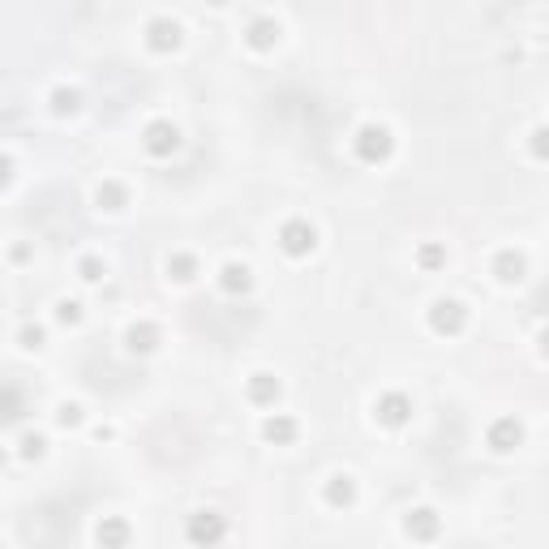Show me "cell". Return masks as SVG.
<instances>
[{"label":"cell","mask_w":549,"mask_h":549,"mask_svg":"<svg viewBox=\"0 0 549 549\" xmlns=\"http://www.w3.org/2000/svg\"><path fill=\"white\" fill-rule=\"evenodd\" d=\"M352 155L361 163L378 168V163H387L390 155H395V138H390L387 125H361V130L352 133Z\"/></svg>","instance_id":"cell-1"},{"label":"cell","mask_w":549,"mask_h":549,"mask_svg":"<svg viewBox=\"0 0 549 549\" xmlns=\"http://www.w3.org/2000/svg\"><path fill=\"white\" fill-rule=\"evenodd\" d=\"M313 245H318V227L309 224V219H288V224L279 227V249L288 258H309Z\"/></svg>","instance_id":"cell-2"},{"label":"cell","mask_w":549,"mask_h":549,"mask_svg":"<svg viewBox=\"0 0 549 549\" xmlns=\"http://www.w3.org/2000/svg\"><path fill=\"white\" fill-rule=\"evenodd\" d=\"M142 146H146V155H155V159H172L180 150V130L172 120H150L142 130Z\"/></svg>","instance_id":"cell-3"},{"label":"cell","mask_w":549,"mask_h":549,"mask_svg":"<svg viewBox=\"0 0 549 549\" xmlns=\"http://www.w3.org/2000/svg\"><path fill=\"white\" fill-rule=\"evenodd\" d=\"M485 447L494 455H511L524 447V425L515 417H498L489 420V429H485Z\"/></svg>","instance_id":"cell-4"},{"label":"cell","mask_w":549,"mask_h":549,"mask_svg":"<svg viewBox=\"0 0 549 549\" xmlns=\"http://www.w3.org/2000/svg\"><path fill=\"white\" fill-rule=\"evenodd\" d=\"M464 326H468V309L459 305V301L447 296V301H434L429 305V331L434 335H459Z\"/></svg>","instance_id":"cell-5"},{"label":"cell","mask_w":549,"mask_h":549,"mask_svg":"<svg viewBox=\"0 0 549 549\" xmlns=\"http://www.w3.org/2000/svg\"><path fill=\"white\" fill-rule=\"evenodd\" d=\"M373 417H378V425H387V429H404L408 420H412V400H408L404 390H387V395H378Z\"/></svg>","instance_id":"cell-6"},{"label":"cell","mask_w":549,"mask_h":549,"mask_svg":"<svg viewBox=\"0 0 549 549\" xmlns=\"http://www.w3.org/2000/svg\"><path fill=\"white\" fill-rule=\"evenodd\" d=\"M185 536H189L194 545H219V541L227 536V524H224V515L202 511V515H189V524H185Z\"/></svg>","instance_id":"cell-7"},{"label":"cell","mask_w":549,"mask_h":549,"mask_svg":"<svg viewBox=\"0 0 549 549\" xmlns=\"http://www.w3.org/2000/svg\"><path fill=\"white\" fill-rule=\"evenodd\" d=\"M146 48L159 52V56L177 52L180 48V22H172V17H150V22H146Z\"/></svg>","instance_id":"cell-8"},{"label":"cell","mask_w":549,"mask_h":549,"mask_svg":"<svg viewBox=\"0 0 549 549\" xmlns=\"http://www.w3.org/2000/svg\"><path fill=\"white\" fill-rule=\"evenodd\" d=\"M296 434H301V425H296V417H288V412H274V417L262 420V438H266L271 447H292Z\"/></svg>","instance_id":"cell-9"},{"label":"cell","mask_w":549,"mask_h":549,"mask_svg":"<svg viewBox=\"0 0 549 549\" xmlns=\"http://www.w3.org/2000/svg\"><path fill=\"white\" fill-rule=\"evenodd\" d=\"M159 343H163L159 326H155V323H146V318H142V323H133L130 331H125V348H130L133 356H150L155 348H159Z\"/></svg>","instance_id":"cell-10"},{"label":"cell","mask_w":549,"mask_h":549,"mask_svg":"<svg viewBox=\"0 0 549 549\" xmlns=\"http://www.w3.org/2000/svg\"><path fill=\"white\" fill-rule=\"evenodd\" d=\"M279 22L274 17H254L249 26H245V43L254 52H274V43H279Z\"/></svg>","instance_id":"cell-11"},{"label":"cell","mask_w":549,"mask_h":549,"mask_svg":"<svg viewBox=\"0 0 549 549\" xmlns=\"http://www.w3.org/2000/svg\"><path fill=\"white\" fill-rule=\"evenodd\" d=\"M494 274H498V284H524V274H528V258H524L519 249H498V258H494Z\"/></svg>","instance_id":"cell-12"},{"label":"cell","mask_w":549,"mask_h":549,"mask_svg":"<svg viewBox=\"0 0 549 549\" xmlns=\"http://www.w3.org/2000/svg\"><path fill=\"white\" fill-rule=\"evenodd\" d=\"M279 378L274 373H254L249 378V387H245V395H249V404H258V408H274L279 404Z\"/></svg>","instance_id":"cell-13"},{"label":"cell","mask_w":549,"mask_h":549,"mask_svg":"<svg viewBox=\"0 0 549 549\" xmlns=\"http://www.w3.org/2000/svg\"><path fill=\"white\" fill-rule=\"evenodd\" d=\"M219 288L227 296H245V292L254 288V271L245 266V262H224V271H219Z\"/></svg>","instance_id":"cell-14"},{"label":"cell","mask_w":549,"mask_h":549,"mask_svg":"<svg viewBox=\"0 0 549 549\" xmlns=\"http://www.w3.org/2000/svg\"><path fill=\"white\" fill-rule=\"evenodd\" d=\"M438 515L429 511V506H417V511H408V519H404V533L412 536V541H434L438 536Z\"/></svg>","instance_id":"cell-15"},{"label":"cell","mask_w":549,"mask_h":549,"mask_svg":"<svg viewBox=\"0 0 549 549\" xmlns=\"http://www.w3.org/2000/svg\"><path fill=\"white\" fill-rule=\"evenodd\" d=\"M323 498H326V506H335V511H343V506H352L356 502V481L352 477H331L326 481V489H323Z\"/></svg>","instance_id":"cell-16"},{"label":"cell","mask_w":549,"mask_h":549,"mask_svg":"<svg viewBox=\"0 0 549 549\" xmlns=\"http://www.w3.org/2000/svg\"><path fill=\"white\" fill-rule=\"evenodd\" d=\"M95 202H99V210H125L130 207V189L120 180H103L95 189Z\"/></svg>","instance_id":"cell-17"},{"label":"cell","mask_w":549,"mask_h":549,"mask_svg":"<svg viewBox=\"0 0 549 549\" xmlns=\"http://www.w3.org/2000/svg\"><path fill=\"white\" fill-rule=\"evenodd\" d=\"M168 279H177V284L197 279V258H194V254H172V258H168Z\"/></svg>","instance_id":"cell-18"},{"label":"cell","mask_w":549,"mask_h":549,"mask_svg":"<svg viewBox=\"0 0 549 549\" xmlns=\"http://www.w3.org/2000/svg\"><path fill=\"white\" fill-rule=\"evenodd\" d=\"M99 545H130V524L125 519H103L99 524Z\"/></svg>","instance_id":"cell-19"},{"label":"cell","mask_w":549,"mask_h":549,"mask_svg":"<svg viewBox=\"0 0 549 549\" xmlns=\"http://www.w3.org/2000/svg\"><path fill=\"white\" fill-rule=\"evenodd\" d=\"M48 103H52V112L56 116H73L82 108V95L78 91H69V86H56V91L48 95Z\"/></svg>","instance_id":"cell-20"},{"label":"cell","mask_w":549,"mask_h":549,"mask_svg":"<svg viewBox=\"0 0 549 549\" xmlns=\"http://www.w3.org/2000/svg\"><path fill=\"white\" fill-rule=\"evenodd\" d=\"M417 266H420V271H442V266H447V249H442L438 241L420 245V249H417Z\"/></svg>","instance_id":"cell-21"},{"label":"cell","mask_w":549,"mask_h":549,"mask_svg":"<svg viewBox=\"0 0 549 549\" xmlns=\"http://www.w3.org/2000/svg\"><path fill=\"white\" fill-rule=\"evenodd\" d=\"M528 150H533V159L549 163V125H536V130L528 133Z\"/></svg>","instance_id":"cell-22"},{"label":"cell","mask_w":549,"mask_h":549,"mask_svg":"<svg viewBox=\"0 0 549 549\" xmlns=\"http://www.w3.org/2000/svg\"><path fill=\"white\" fill-rule=\"evenodd\" d=\"M43 451H48V438H43V434H26L17 455H22V459H43Z\"/></svg>","instance_id":"cell-23"},{"label":"cell","mask_w":549,"mask_h":549,"mask_svg":"<svg viewBox=\"0 0 549 549\" xmlns=\"http://www.w3.org/2000/svg\"><path fill=\"white\" fill-rule=\"evenodd\" d=\"M56 323H61V326H78L82 323V305H78V301H61V305H56Z\"/></svg>","instance_id":"cell-24"},{"label":"cell","mask_w":549,"mask_h":549,"mask_svg":"<svg viewBox=\"0 0 549 549\" xmlns=\"http://www.w3.org/2000/svg\"><path fill=\"white\" fill-rule=\"evenodd\" d=\"M17 343H22L26 352H39V348H43V331H39V326H22V331H17Z\"/></svg>","instance_id":"cell-25"},{"label":"cell","mask_w":549,"mask_h":549,"mask_svg":"<svg viewBox=\"0 0 549 549\" xmlns=\"http://www.w3.org/2000/svg\"><path fill=\"white\" fill-rule=\"evenodd\" d=\"M78 274L86 279V284H99V279H103V262H99V258H82L78 262Z\"/></svg>","instance_id":"cell-26"},{"label":"cell","mask_w":549,"mask_h":549,"mask_svg":"<svg viewBox=\"0 0 549 549\" xmlns=\"http://www.w3.org/2000/svg\"><path fill=\"white\" fill-rule=\"evenodd\" d=\"M56 420H61L65 429H73V425H82V404H61V408H56Z\"/></svg>","instance_id":"cell-27"},{"label":"cell","mask_w":549,"mask_h":549,"mask_svg":"<svg viewBox=\"0 0 549 549\" xmlns=\"http://www.w3.org/2000/svg\"><path fill=\"white\" fill-rule=\"evenodd\" d=\"M22 417V395H17V387H9V420Z\"/></svg>","instance_id":"cell-28"},{"label":"cell","mask_w":549,"mask_h":549,"mask_svg":"<svg viewBox=\"0 0 549 549\" xmlns=\"http://www.w3.org/2000/svg\"><path fill=\"white\" fill-rule=\"evenodd\" d=\"M541 352L549 356V326H545V331H541Z\"/></svg>","instance_id":"cell-29"},{"label":"cell","mask_w":549,"mask_h":549,"mask_svg":"<svg viewBox=\"0 0 549 549\" xmlns=\"http://www.w3.org/2000/svg\"><path fill=\"white\" fill-rule=\"evenodd\" d=\"M210 5H224V0H210Z\"/></svg>","instance_id":"cell-30"}]
</instances>
